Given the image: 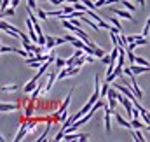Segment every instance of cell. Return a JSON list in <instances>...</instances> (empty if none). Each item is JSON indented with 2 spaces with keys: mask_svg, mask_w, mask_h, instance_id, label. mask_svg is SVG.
<instances>
[{
  "mask_svg": "<svg viewBox=\"0 0 150 142\" xmlns=\"http://www.w3.org/2000/svg\"><path fill=\"white\" fill-rule=\"evenodd\" d=\"M115 112L113 109H110V107L107 105L105 107V130L110 133L112 132V114Z\"/></svg>",
  "mask_w": 150,
  "mask_h": 142,
  "instance_id": "obj_1",
  "label": "cell"
},
{
  "mask_svg": "<svg viewBox=\"0 0 150 142\" xmlns=\"http://www.w3.org/2000/svg\"><path fill=\"white\" fill-rule=\"evenodd\" d=\"M58 79V74H56V70H49L47 72V82H45V93H49L51 91V88H52V84H54V81Z\"/></svg>",
  "mask_w": 150,
  "mask_h": 142,
  "instance_id": "obj_2",
  "label": "cell"
},
{
  "mask_svg": "<svg viewBox=\"0 0 150 142\" xmlns=\"http://www.w3.org/2000/svg\"><path fill=\"white\" fill-rule=\"evenodd\" d=\"M25 135H28V123H23V125H21V128H19V132H18V135H16V139H14V141H16V142L23 141V137H25Z\"/></svg>",
  "mask_w": 150,
  "mask_h": 142,
  "instance_id": "obj_3",
  "label": "cell"
},
{
  "mask_svg": "<svg viewBox=\"0 0 150 142\" xmlns=\"http://www.w3.org/2000/svg\"><path fill=\"white\" fill-rule=\"evenodd\" d=\"M113 116H115V121H117V123H119V125H120L122 128H133V125H131L129 121H126V119H124V118H122L120 114H117V112H115Z\"/></svg>",
  "mask_w": 150,
  "mask_h": 142,
  "instance_id": "obj_4",
  "label": "cell"
},
{
  "mask_svg": "<svg viewBox=\"0 0 150 142\" xmlns=\"http://www.w3.org/2000/svg\"><path fill=\"white\" fill-rule=\"evenodd\" d=\"M112 12H115L117 16H120V18H124V19H129V21H133V19H134L131 12H126V11H120V9H112Z\"/></svg>",
  "mask_w": 150,
  "mask_h": 142,
  "instance_id": "obj_5",
  "label": "cell"
},
{
  "mask_svg": "<svg viewBox=\"0 0 150 142\" xmlns=\"http://www.w3.org/2000/svg\"><path fill=\"white\" fill-rule=\"evenodd\" d=\"M42 90H45V84L38 82V86L32 91V98H38V97H40V93H42Z\"/></svg>",
  "mask_w": 150,
  "mask_h": 142,
  "instance_id": "obj_6",
  "label": "cell"
},
{
  "mask_svg": "<svg viewBox=\"0 0 150 142\" xmlns=\"http://www.w3.org/2000/svg\"><path fill=\"white\" fill-rule=\"evenodd\" d=\"M18 109V104H2L0 105V110L2 112H7V110H16Z\"/></svg>",
  "mask_w": 150,
  "mask_h": 142,
  "instance_id": "obj_7",
  "label": "cell"
},
{
  "mask_svg": "<svg viewBox=\"0 0 150 142\" xmlns=\"http://www.w3.org/2000/svg\"><path fill=\"white\" fill-rule=\"evenodd\" d=\"M35 88H37V79H32V81L25 86V91H26V93H32Z\"/></svg>",
  "mask_w": 150,
  "mask_h": 142,
  "instance_id": "obj_8",
  "label": "cell"
},
{
  "mask_svg": "<svg viewBox=\"0 0 150 142\" xmlns=\"http://www.w3.org/2000/svg\"><path fill=\"white\" fill-rule=\"evenodd\" d=\"M14 9H16V7H12V5H11V7H7L5 11H2V18H5V16H14V14H16V12H14Z\"/></svg>",
  "mask_w": 150,
  "mask_h": 142,
  "instance_id": "obj_9",
  "label": "cell"
},
{
  "mask_svg": "<svg viewBox=\"0 0 150 142\" xmlns=\"http://www.w3.org/2000/svg\"><path fill=\"white\" fill-rule=\"evenodd\" d=\"M131 125H133V128H143V123H142L138 118H133V119H131Z\"/></svg>",
  "mask_w": 150,
  "mask_h": 142,
  "instance_id": "obj_10",
  "label": "cell"
},
{
  "mask_svg": "<svg viewBox=\"0 0 150 142\" xmlns=\"http://www.w3.org/2000/svg\"><path fill=\"white\" fill-rule=\"evenodd\" d=\"M77 60H79V56H75V55H72L68 60H67V67H74L75 63H77Z\"/></svg>",
  "mask_w": 150,
  "mask_h": 142,
  "instance_id": "obj_11",
  "label": "cell"
},
{
  "mask_svg": "<svg viewBox=\"0 0 150 142\" xmlns=\"http://www.w3.org/2000/svg\"><path fill=\"white\" fill-rule=\"evenodd\" d=\"M134 63H138V65H145V67H150V63L147 62V60H145V58H142V56H136Z\"/></svg>",
  "mask_w": 150,
  "mask_h": 142,
  "instance_id": "obj_12",
  "label": "cell"
},
{
  "mask_svg": "<svg viewBox=\"0 0 150 142\" xmlns=\"http://www.w3.org/2000/svg\"><path fill=\"white\" fill-rule=\"evenodd\" d=\"M105 55H107V53H105L103 49H100V47H94V56H96V58H103Z\"/></svg>",
  "mask_w": 150,
  "mask_h": 142,
  "instance_id": "obj_13",
  "label": "cell"
},
{
  "mask_svg": "<svg viewBox=\"0 0 150 142\" xmlns=\"http://www.w3.org/2000/svg\"><path fill=\"white\" fill-rule=\"evenodd\" d=\"M54 63H56V69H63V67L67 65V62H65L63 58H56V62H54Z\"/></svg>",
  "mask_w": 150,
  "mask_h": 142,
  "instance_id": "obj_14",
  "label": "cell"
},
{
  "mask_svg": "<svg viewBox=\"0 0 150 142\" xmlns=\"http://www.w3.org/2000/svg\"><path fill=\"white\" fill-rule=\"evenodd\" d=\"M18 90V84H11V86H2V91H16Z\"/></svg>",
  "mask_w": 150,
  "mask_h": 142,
  "instance_id": "obj_15",
  "label": "cell"
},
{
  "mask_svg": "<svg viewBox=\"0 0 150 142\" xmlns=\"http://www.w3.org/2000/svg\"><path fill=\"white\" fill-rule=\"evenodd\" d=\"M122 4H124V7H126L127 11H131V12H133V11L136 9V7H134V5H133V4H131L129 0H122Z\"/></svg>",
  "mask_w": 150,
  "mask_h": 142,
  "instance_id": "obj_16",
  "label": "cell"
},
{
  "mask_svg": "<svg viewBox=\"0 0 150 142\" xmlns=\"http://www.w3.org/2000/svg\"><path fill=\"white\" fill-rule=\"evenodd\" d=\"M37 14L40 19H47L49 18V14H47V11H42V9H37Z\"/></svg>",
  "mask_w": 150,
  "mask_h": 142,
  "instance_id": "obj_17",
  "label": "cell"
},
{
  "mask_svg": "<svg viewBox=\"0 0 150 142\" xmlns=\"http://www.w3.org/2000/svg\"><path fill=\"white\" fill-rule=\"evenodd\" d=\"M74 11H75L74 5H63V12H65V14H72Z\"/></svg>",
  "mask_w": 150,
  "mask_h": 142,
  "instance_id": "obj_18",
  "label": "cell"
},
{
  "mask_svg": "<svg viewBox=\"0 0 150 142\" xmlns=\"http://www.w3.org/2000/svg\"><path fill=\"white\" fill-rule=\"evenodd\" d=\"M110 23H112L113 27H117V28H119V30L122 32V25L119 23V19H117V18H110Z\"/></svg>",
  "mask_w": 150,
  "mask_h": 142,
  "instance_id": "obj_19",
  "label": "cell"
},
{
  "mask_svg": "<svg viewBox=\"0 0 150 142\" xmlns=\"http://www.w3.org/2000/svg\"><path fill=\"white\" fill-rule=\"evenodd\" d=\"M117 104H119V100H117V98H108V107H110V109H113V110H115Z\"/></svg>",
  "mask_w": 150,
  "mask_h": 142,
  "instance_id": "obj_20",
  "label": "cell"
},
{
  "mask_svg": "<svg viewBox=\"0 0 150 142\" xmlns=\"http://www.w3.org/2000/svg\"><path fill=\"white\" fill-rule=\"evenodd\" d=\"M149 32H150V18L147 19V25H145V28H143V35L147 37L149 35Z\"/></svg>",
  "mask_w": 150,
  "mask_h": 142,
  "instance_id": "obj_21",
  "label": "cell"
},
{
  "mask_svg": "<svg viewBox=\"0 0 150 142\" xmlns=\"http://www.w3.org/2000/svg\"><path fill=\"white\" fill-rule=\"evenodd\" d=\"M101 62H103V63H107V65H108V63H110V62H112V55H105V56H103V58H101Z\"/></svg>",
  "mask_w": 150,
  "mask_h": 142,
  "instance_id": "obj_22",
  "label": "cell"
},
{
  "mask_svg": "<svg viewBox=\"0 0 150 142\" xmlns=\"http://www.w3.org/2000/svg\"><path fill=\"white\" fill-rule=\"evenodd\" d=\"M26 4H28L33 11H37V0H26Z\"/></svg>",
  "mask_w": 150,
  "mask_h": 142,
  "instance_id": "obj_23",
  "label": "cell"
},
{
  "mask_svg": "<svg viewBox=\"0 0 150 142\" xmlns=\"http://www.w3.org/2000/svg\"><path fill=\"white\" fill-rule=\"evenodd\" d=\"M9 2H11V0H2V11H5V9L9 7Z\"/></svg>",
  "mask_w": 150,
  "mask_h": 142,
  "instance_id": "obj_24",
  "label": "cell"
},
{
  "mask_svg": "<svg viewBox=\"0 0 150 142\" xmlns=\"http://www.w3.org/2000/svg\"><path fill=\"white\" fill-rule=\"evenodd\" d=\"M49 4H51V5H59L61 0H49Z\"/></svg>",
  "mask_w": 150,
  "mask_h": 142,
  "instance_id": "obj_25",
  "label": "cell"
},
{
  "mask_svg": "<svg viewBox=\"0 0 150 142\" xmlns=\"http://www.w3.org/2000/svg\"><path fill=\"white\" fill-rule=\"evenodd\" d=\"M94 58H96V56H91V55H87V63H93V62H94Z\"/></svg>",
  "mask_w": 150,
  "mask_h": 142,
  "instance_id": "obj_26",
  "label": "cell"
},
{
  "mask_svg": "<svg viewBox=\"0 0 150 142\" xmlns=\"http://www.w3.org/2000/svg\"><path fill=\"white\" fill-rule=\"evenodd\" d=\"M18 4H21V0H12V4H11V5H12V7H16Z\"/></svg>",
  "mask_w": 150,
  "mask_h": 142,
  "instance_id": "obj_27",
  "label": "cell"
},
{
  "mask_svg": "<svg viewBox=\"0 0 150 142\" xmlns=\"http://www.w3.org/2000/svg\"><path fill=\"white\" fill-rule=\"evenodd\" d=\"M138 4H140V5L143 7V5H145V0H138Z\"/></svg>",
  "mask_w": 150,
  "mask_h": 142,
  "instance_id": "obj_28",
  "label": "cell"
}]
</instances>
